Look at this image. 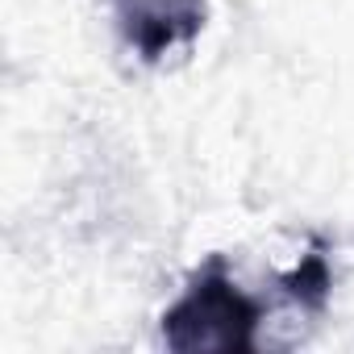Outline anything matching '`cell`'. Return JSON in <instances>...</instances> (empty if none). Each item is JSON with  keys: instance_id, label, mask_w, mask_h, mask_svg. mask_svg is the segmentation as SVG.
I'll list each match as a JSON object with an SVG mask.
<instances>
[{"instance_id": "1", "label": "cell", "mask_w": 354, "mask_h": 354, "mask_svg": "<svg viewBox=\"0 0 354 354\" xmlns=\"http://www.w3.org/2000/svg\"><path fill=\"white\" fill-rule=\"evenodd\" d=\"M259 325L263 304L238 288L225 254H209L158 317L162 346L175 354H250L259 350Z\"/></svg>"}, {"instance_id": "3", "label": "cell", "mask_w": 354, "mask_h": 354, "mask_svg": "<svg viewBox=\"0 0 354 354\" xmlns=\"http://www.w3.org/2000/svg\"><path fill=\"white\" fill-rule=\"evenodd\" d=\"M275 283H279V292L292 304H300V313L321 317L329 308V296H333V271H329V259H325V242L313 238L308 242V254L292 271H279Z\"/></svg>"}, {"instance_id": "2", "label": "cell", "mask_w": 354, "mask_h": 354, "mask_svg": "<svg viewBox=\"0 0 354 354\" xmlns=\"http://www.w3.org/2000/svg\"><path fill=\"white\" fill-rule=\"evenodd\" d=\"M113 26L146 67L192 50L209 26V0H113Z\"/></svg>"}]
</instances>
